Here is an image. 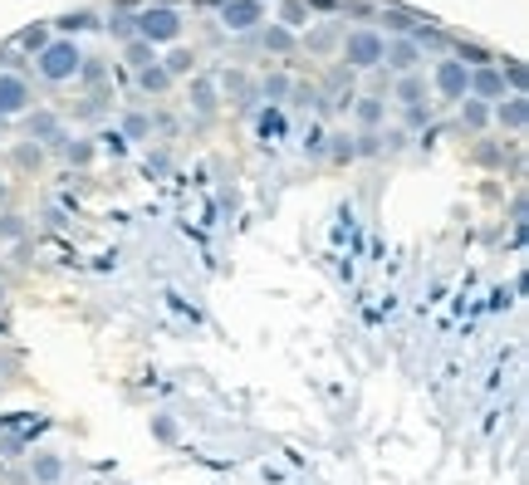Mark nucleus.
<instances>
[{
	"label": "nucleus",
	"instance_id": "f257e3e1",
	"mask_svg": "<svg viewBox=\"0 0 529 485\" xmlns=\"http://www.w3.org/2000/svg\"><path fill=\"white\" fill-rule=\"evenodd\" d=\"M35 59H39V74H45L49 84H64V79H74L79 64H84V55H79L74 39H49V45L39 49Z\"/></svg>",
	"mask_w": 529,
	"mask_h": 485
},
{
	"label": "nucleus",
	"instance_id": "f03ea898",
	"mask_svg": "<svg viewBox=\"0 0 529 485\" xmlns=\"http://www.w3.org/2000/svg\"><path fill=\"white\" fill-rule=\"evenodd\" d=\"M132 25H138V39H148V45H162V39H176V35H182V15H176L172 5L142 10V15H132Z\"/></svg>",
	"mask_w": 529,
	"mask_h": 485
},
{
	"label": "nucleus",
	"instance_id": "7ed1b4c3",
	"mask_svg": "<svg viewBox=\"0 0 529 485\" xmlns=\"http://www.w3.org/2000/svg\"><path fill=\"white\" fill-rule=\"evenodd\" d=\"M344 59H348V69H378L382 64V35L378 30H348Z\"/></svg>",
	"mask_w": 529,
	"mask_h": 485
},
{
	"label": "nucleus",
	"instance_id": "20e7f679",
	"mask_svg": "<svg viewBox=\"0 0 529 485\" xmlns=\"http://www.w3.org/2000/svg\"><path fill=\"white\" fill-rule=\"evenodd\" d=\"M382 59H388L397 74H412L422 64V39L417 35H402V39H382Z\"/></svg>",
	"mask_w": 529,
	"mask_h": 485
},
{
	"label": "nucleus",
	"instance_id": "39448f33",
	"mask_svg": "<svg viewBox=\"0 0 529 485\" xmlns=\"http://www.w3.org/2000/svg\"><path fill=\"white\" fill-rule=\"evenodd\" d=\"M431 84H437L441 98H465V84H471V69L461 64V59H441L437 74H431Z\"/></svg>",
	"mask_w": 529,
	"mask_h": 485
},
{
	"label": "nucleus",
	"instance_id": "423d86ee",
	"mask_svg": "<svg viewBox=\"0 0 529 485\" xmlns=\"http://www.w3.org/2000/svg\"><path fill=\"white\" fill-rule=\"evenodd\" d=\"M260 20H265V5H260V0H226V10H221V25L235 30V35L255 30Z\"/></svg>",
	"mask_w": 529,
	"mask_h": 485
},
{
	"label": "nucleus",
	"instance_id": "0eeeda50",
	"mask_svg": "<svg viewBox=\"0 0 529 485\" xmlns=\"http://www.w3.org/2000/svg\"><path fill=\"white\" fill-rule=\"evenodd\" d=\"M30 108V84L20 74H0V118H15Z\"/></svg>",
	"mask_w": 529,
	"mask_h": 485
},
{
	"label": "nucleus",
	"instance_id": "6e6552de",
	"mask_svg": "<svg viewBox=\"0 0 529 485\" xmlns=\"http://www.w3.org/2000/svg\"><path fill=\"white\" fill-rule=\"evenodd\" d=\"M465 98H481V103L505 98V79H500V69H491V64L471 69V84H465Z\"/></svg>",
	"mask_w": 529,
	"mask_h": 485
},
{
	"label": "nucleus",
	"instance_id": "1a4fd4ad",
	"mask_svg": "<svg viewBox=\"0 0 529 485\" xmlns=\"http://www.w3.org/2000/svg\"><path fill=\"white\" fill-rule=\"evenodd\" d=\"M495 118H500V128H510V132H525V123H529V103H525V94H515V98H500V108H495Z\"/></svg>",
	"mask_w": 529,
	"mask_h": 485
},
{
	"label": "nucleus",
	"instance_id": "9d476101",
	"mask_svg": "<svg viewBox=\"0 0 529 485\" xmlns=\"http://www.w3.org/2000/svg\"><path fill=\"white\" fill-rule=\"evenodd\" d=\"M392 98H397L402 108H422V98H427V84H422V74H402L397 89H392Z\"/></svg>",
	"mask_w": 529,
	"mask_h": 485
},
{
	"label": "nucleus",
	"instance_id": "9b49d317",
	"mask_svg": "<svg viewBox=\"0 0 529 485\" xmlns=\"http://www.w3.org/2000/svg\"><path fill=\"white\" fill-rule=\"evenodd\" d=\"M353 113H358V123L372 132L382 123V113H388V103H382L378 94H363V98H353Z\"/></svg>",
	"mask_w": 529,
	"mask_h": 485
},
{
	"label": "nucleus",
	"instance_id": "f8f14e48",
	"mask_svg": "<svg viewBox=\"0 0 529 485\" xmlns=\"http://www.w3.org/2000/svg\"><path fill=\"white\" fill-rule=\"evenodd\" d=\"M138 89L142 94H167L172 89V74L162 64H148V69H138Z\"/></svg>",
	"mask_w": 529,
	"mask_h": 485
},
{
	"label": "nucleus",
	"instance_id": "ddd939ff",
	"mask_svg": "<svg viewBox=\"0 0 529 485\" xmlns=\"http://www.w3.org/2000/svg\"><path fill=\"white\" fill-rule=\"evenodd\" d=\"M485 123H491V108H485L481 98H461V128H471V132H481Z\"/></svg>",
	"mask_w": 529,
	"mask_h": 485
},
{
	"label": "nucleus",
	"instance_id": "4468645a",
	"mask_svg": "<svg viewBox=\"0 0 529 485\" xmlns=\"http://www.w3.org/2000/svg\"><path fill=\"white\" fill-rule=\"evenodd\" d=\"M30 471H35V481L55 485L59 476H64V461H59V456H49V451H39V456H35V466H30Z\"/></svg>",
	"mask_w": 529,
	"mask_h": 485
},
{
	"label": "nucleus",
	"instance_id": "2eb2a0df",
	"mask_svg": "<svg viewBox=\"0 0 529 485\" xmlns=\"http://www.w3.org/2000/svg\"><path fill=\"white\" fill-rule=\"evenodd\" d=\"M30 138H39V142L59 138V118L55 113H30Z\"/></svg>",
	"mask_w": 529,
	"mask_h": 485
},
{
	"label": "nucleus",
	"instance_id": "dca6fc26",
	"mask_svg": "<svg viewBox=\"0 0 529 485\" xmlns=\"http://www.w3.org/2000/svg\"><path fill=\"white\" fill-rule=\"evenodd\" d=\"M260 39H265V49H275V55H289V49H294V30H285V25H269Z\"/></svg>",
	"mask_w": 529,
	"mask_h": 485
},
{
	"label": "nucleus",
	"instance_id": "f3484780",
	"mask_svg": "<svg viewBox=\"0 0 529 485\" xmlns=\"http://www.w3.org/2000/svg\"><path fill=\"white\" fill-rule=\"evenodd\" d=\"M162 69H167L172 79H182V74H192V69H196V55H192V49H172Z\"/></svg>",
	"mask_w": 529,
	"mask_h": 485
},
{
	"label": "nucleus",
	"instance_id": "a211bd4d",
	"mask_svg": "<svg viewBox=\"0 0 529 485\" xmlns=\"http://www.w3.org/2000/svg\"><path fill=\"white\" fill-rule=\"evenodd\" d=\"M128 64H132V69L158 64V55H152V45H148V39H128Z\"/></svg>",
	"mask_w": 529,
	"mask_h": 485
},
{
	"label": "nucleus",
	"instance_id": "6ab92c4d",
	"mask_svg": "<svg viewBox=\"0 0 529 485\" xmlns=\"http://www.w3.org/2000/svg\"><path fill=\"white\" fill-rule=\"evenodd\" d=\"M15 45H20V49H35V55H39V49L49 45V30H45V25H30V30H20Z\"/></svg>",
	"mask_w": 529,
	"mask_h": 485
},
{
	"label": "nucleus",
	"instance_id": "aec40b11",
	"mask_svg": "<svg viewBox=\"0 0 529 485\" xmlns=\"http://www.w3.org/2000/svg\"><path fill=\"white\" fill-rule=\"evenodd\" d=\"M328 138H334V142H328V157H334V162H353V157H358V152H353V138H344V132H328Z\"/></svg>",
	"mask_w": 529,
	"mask_h": 485
},
{
	"label": "nucleus",
	"instance_id": "412c9836",
	"mask_svg": "<svg viewBox=\"0 0 529 485\" xmlns=\"http://www.w3.org/2000/svg\"><path fill=\"white\" fill-rule=\"evenodd\" d=\"M304 15H309L304 0H285V20H279V25H285V30H299V25H304Z\"/></svg>",
	"mask_w": 529,
	"mask_h": 485
},
{
	"label": "nucleus",
	"instance_id": "4be33fe9",
	"mask_svg": "<svg viewBox=\"0 0 529 485\" xmlns=\"http://www.w3.org/2000/svg\"><path fill=\"white\" fill-rule=\"evenodd\" d=\"M192 98H196V108H201V113L216 108V89L206 84V79H196V84H192Z\"/></svg>",
	"mask_w": 529,
	"mask_h": 485
},
{
	"label": "nucleus",
	"instance_id": "5701e85b",
	"mask_svg": "<svg viewBox=\"0 0 529 485\" xmlns=\"http://www.w3.org/2000/svg\"><path fill=\"white\" fill-rule=\"evenodd\" d=\"M289 89H294V84H289L285 74H275V79H265V89H260V94H265L269 103H285V94H289Z\"/></svg>",
	"mask_w": 529,
	"mask_h": 485
},
{
	"label": "nucleus",
	"instance_id": "b1692460",
	"mask_svg": "<svg viewBox=\"0 0 529 485\" xmlns=\"http://www.w3.org/2000/svg\"><path fill=\"white\" fill-rule=\"evenodd\" d=\"M103 74H108V64H103V59H84V64H79V74H74V79H84V84H98Z\"/></svg>",
	"mask_w": 529,
	"mask_h": 485
},
{
	"label": "nucleus",
	"instance_id": "393cba45",
	"mask_svg": "<svg viewBox=\"0 0 529 485\" xmlns=\"http://www.w3.org/2000/svg\"><path fill=\"white\" fill-rule=\"evenodd\" d=\"M334 39H338V30H334V25H319L314 35L304 39V45H309V49H328V45H334Z\"/></svg>",
	"mask_w": 529,
	"mask_h": 485
},
{
	"label": "nucleus",
	"instance_id": "a878e982",
	"mask_svg": "<svg viewBox=\"0 0 529 485\" xmlns=\"http://www.w3.org/2000/svg\"><path fill=\"white\" fill-rule=\"evenodd\" d=\"M123 132H128V138H148V132H152V118H142V113H132V118L123 123Z\"/></svg>",
	"mask_w": 529,
	"mask_h": 485
},
{
	"label": "nucleus",
	"instance_id": "bb28decb",
	"mask_svg": "<svg viewBox=\"0 0 529 485\" xmlns=\"http://www.w3.org/2000/svg\"><path fill=\"white\" fill-rule=\"evenodd\" d=\"M226 94H231L235 103H245V94H251V84H245V74H226Z\"/></svg>",
	"mask_w": 529,
	"mask_h": 485
},
{
	"label": "nucleus",
	"instance_id": "cd10ccee",
	"mask_svg": "<svg viewBox=\"0 0 529 485\" xmlns=\"http://www.w3.org/2000/svg\"><path fill=\"white\" fill-rule=\"evenodd\" d=\"M378 148H382V132H363V138L353 142V152H363V157H372Z\"/></svg>",
	"mask_w": 529,
	"mask_h": 485
},
{
	"label": "nucleus",
	"instance_id": "c85d7f7f",
	"mask_svg": "<svg viewBox=\"0 0 529 485\" xmlns=\"http://www.w3.org/2000/svg\"><path fill=\"white\" fill-rule=\"evenodd\" d=\"M113 35H118L123 45H128V39H138V25H132V15H118V20H113Z\"/></svg>",
	"mask_w": 529,
	"mask_h": 485
},
{
	"label": "nucleus",
	"instance_id": "c756f323",
	"mask_svg": "<svg viewBox=\"0 0 529 485\" xmlns=\"http://www.w3.org/2000/svg\"><path fill=\"white\" fill-rule=\"evenodd\" d=\"M20 231H25V221H20V216H0V235H5V241H15Z\"/></svg>",
	"mask_w": 529,
	"mask_h": 485
},
{
	"label": "nucleus",
	"instance_id": "7c9ffc66",
	"mask_svg": "<svg viewBox=\"0 0 529 485\" xmlns=\"http://www.w3.org/2000/svg\"><path fill=\"white\" fill-rule=\"evenodd\" d=\"M59 25H64V30H89V25H93V15H89V10H79V15H64Z\"/></svg>",
	"mask_w": 529,
	"mask_h": 485
},
{
	"label": "nucleus",
	"instance_id": "2f4dec72",
	"mask_svg": "<svg viewBox=\"0 0 529 485\" xmlns=\"http://www.w3.org/2000/svg\"><path fill=\"white\" fill-rule=\"evenodd\" d=\"M152 431H158L162 441H172V437H176V421H172V417H158V421H152Z\"/></svg>",
	"mask_w": 529,
	"mask_h": 485
},
{
	"label": "nucleus",
	"instance_id": "473e14b6",
	"mask_svg": "<svg viewBox=\"0 0 529 485\" xmlns=\"http://www.w3.org/2000/svg\"><path fill=\"white\" fill-rule=\"evenodd\" d=\"M324 138H328V132H324V128H309L304 148H309V152H324Z\"/></svg>",
	"mask_w": 529,
	"mask_h": 485
},
{
	"label": "nucleus",
	"instance_id": "72a5a7b5",
	"mask_svg": "<svg viewBox=\"0 0 529 485\" xmlns=\"http://www.w3.org/2000/svg\"><path fill=\"white\" fill-rule=\"evenodd\" d=\"M89 157H93L89 142H69V162H89Z\"/></svg>",
	"mask_w": 529,
	"mask_h": 485
},
{
	"label": "nucleus",
	"instance_id": "f704fd0d",
	"mask_svg": "<svg viewBox=\"0 0 529 485\" xmlns=\"http://www.w3.org/2000/svg\"><path fill=\"white\" fill-rule=\"evenodd\" d=\"M260 132H265V142H269V132H279V113H265V118H260Z\"/></svg>",
	"mask_w": 529,
	"mask_h": 485
},
{
	"label": "nucleus",
	"instance_id": "c9c22d12",
	"mask_svg": "<svg viewBox=\"0 0 529 485\" xmlns=\"http://www.w3.org/2000/svg\"><path fill=\"white\" fill-rule=\"evenodd\" d=\"M0 201H5V187H0Z\"/></svg>",
	"mask_w": 529,
	"mask_h": 485
},
{
	"label": "nucleus",
	"instance_id": "e433bc0d",
	"mask_svg": "<svg viewBox=\"0 0 529 485\" xmlns=\"http://www.w3.org/2000/svg\"><path fill=\"white\" fill-rule=\"evenodd\" d=\"M0 132H5V118H0Z\"/></svg>",
	"mask_w": 529,
	"mask_h": 485
}]
</instances>
